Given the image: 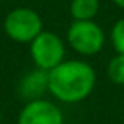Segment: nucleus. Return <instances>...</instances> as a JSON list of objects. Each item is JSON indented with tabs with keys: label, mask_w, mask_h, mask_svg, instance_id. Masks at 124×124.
<instances>
[{
	"label": "nucleus",
	"mask_w": 124,
	"mask_h": 124,
	"mask_svg": "<svg viewBox=\"0 0 124 124\" xmlns=\"http://www.w3.org/2000/svg\"><path fill=\"white\" fill-rule=\"evenodd\" d=\"M3 30L9 39L30 44L42 31V19L31 8H16L6 14Z\"/></svg>",
	"instance_id": "obj_2"
},
{
	"label": "nucleus",
	"mask_w": 124,
	"mask_h": 124,
	"mask_svg": "<svg viewBox=\"0 0 124 124\" xmlns=\"http://www.w3.org/2000/svg\"><path fill=\"white\" fill-rule=\"evenodd\" d=\"M30 55L35 66L49 72L64 61V44L57 33L42 30L30 42Z\"/></svg>",
	"instance_id": "obj_3"
},
{
	"label": "nucleus",
	"mask_w": 124,
	"mask_h": 124,
	"mask_svg": "<svg viewBox=\"0 0 124 124\" xmlns=\"http://www.w3.org/2000/svg\"><path fill=\"white\" fill-rule=\"evenodd\" d=\"M113 3H115L116 6H119V8L124 9V0H113Z\"/></svg>",
	"instance_id": "obj_10"
},
{
	"label": "nucleus",
	"mask_w": 124,
	"mask_h": 124,
	"mask_svg": "<svg viewBox=\"0 0 124 124\" xmlns=\"http://www.w3.org/2000/svg\"><path fill=\"white\" fill-rule=\"evenodd\" d=\"M17 124H63V113L47 99L30 101L19 113Z\"/></svg>",
	"instance_id": "obj_5"
},
{
	"label": "nucleus",
	"mask_w": 124,
	"mask_h": 124,
	"mask_svg": "<svg viewBox=\"0 0 124 124\" xmlns=\"http://www.w3.org/2000/svg\"><path fill=\"white\" fill-rule=\"evenodd\" d=\"M94 85V69L80 60H64L49 71V93L61 102H80L91 94Z\"/></svg>",
	"instance_id": "obj_1"
},
{
	"label": "nucleus",
	"mask_w": 124,
	"mask_h": 124,
	"mask_svg": "<svg viewBox=\"0 0 124 124\" xmlns=\"http://www.w3.org/2000/svg\"><path fill=\"white\" fill-rule=\"evenodd\" d=\"M0 124H2V112H0Z\"/></svg>",
	"instance_id": "obj_11"
},
{
	"label": "nucleus",
	"mask_w": 124,
	"mask_h": 124,
	"mask_svg": "<svg viewBox=\"0 0 124 124\" xmlns=\"http://www.w3.org/2000/svg\"><path fill=\"white\" fill-rule=\"evenodd\" d=\"M68 42L82 55H96L105 44L102 28L93 21H74L68 28Z\"/></svg>",
	"instance_id": "obj_4"
},
{
	"label": "nucleus",
	"mask_w": 124,
	"mask_h": 124,
	"mask_svg": "<svg viewBox=\"0 0 124 124\" xmlns=\"http://www.w3.org/2000/svg\"><path fill=\"white\" fill-rule=\"evenodd\" d=\"M112 44L116 54L124 55V17L119 19L112 28Z\"/></svg>",
	"instance_id": "obj_9"
},
{
	"label": "nucleus",
	"mask_w": 124,
	"mask_h": 124,
	"mask_svg": "<svg viewBox=\"0 0 124 124\" xmlns=\"http://www.w3.org/2000/svg\"><path fill=\"white\" fill-rule=\"evenodd\" d=\"M69 9L74 21H93L99 11V0H72Z\"/></svg>",
	"instance_id": "obj_7"
},
{
	"label": "nucleus",
	"mask_w": 124,
	"mask_h": 124,
	"mask_svg": "<svg viewBox=\"0 0 124 124\" xmlns=\"http://www.w3.org/2000/svg\"><path fill=\"white\" fill-rule=\"evenodd\" d=\"M107 76L115 85H124V55L116 54L107 66Z\"/></svg>",
	"instance_id": "obj_8"
},
{
	"label": "nucleus",
	"mask_w": 124,
	"mask_h": 124,
	"mask_svg": "<svg viewBox=\"0 0 124 124\" xmlns=\"http://www.w3.org/2000/svg\"><path fill=\"white\" fill-rule=\"evenodd\" d=\"M46 91H49V72L39 68L25 74L19 83V94L27 102L42 99Z\"/></svg>",
	"instance_id": "obj_6"
}]
</instances>
